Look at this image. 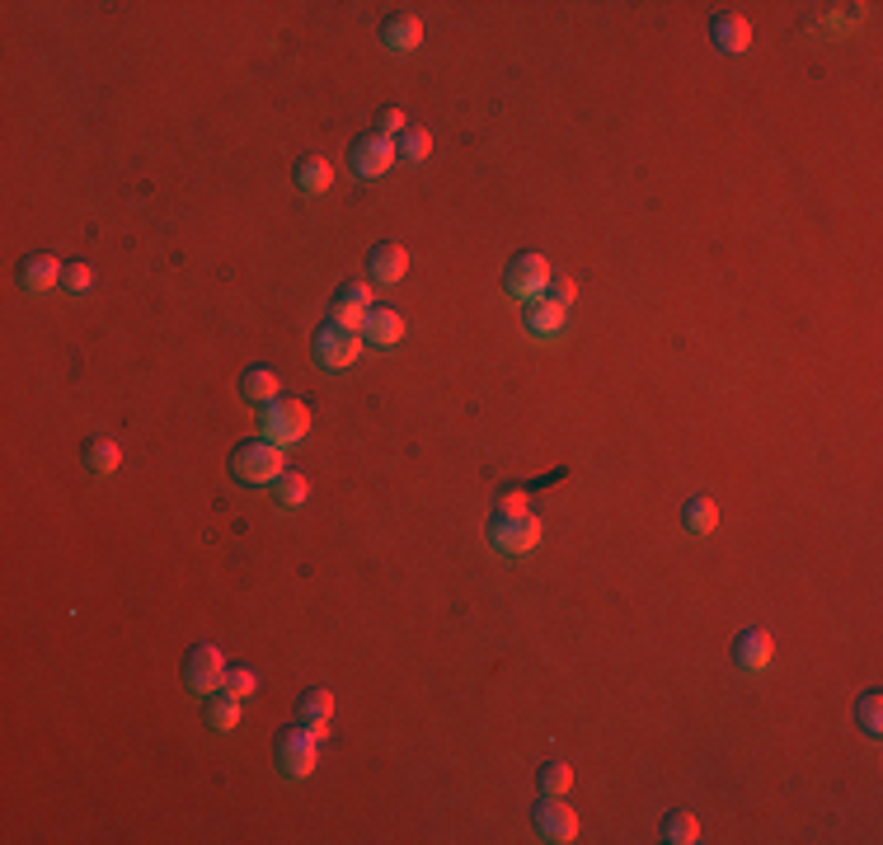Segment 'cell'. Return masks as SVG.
<instances>
[{
    "mask_svg": "<svg viewBox=\"0 0 883 845\" xmlns=\"http://www.w3.org/2000/svg\"><path fill=\"white\" fill-rule=\"evenodd\" d=\"M273 484H278L273 493H278V503H282V507H301V503H306V489H310L306 475H296V470H282V475L273 479Z\"/></svg>",
    "mask_w": 883,
    "mask_h": 845,
    "instance_id": "cell-26",
    "label": "cell"
},
{
    "mask_svg": "<svg viewBox=\"0 0 883 845\" xmlns=\"http://www.w3.org/2000/svg\"><path fill=\"white\" fill-rule=\"evenodd\" d=\"M733 658L743 662V667H766V662H771V634H766V630H743V634H738Z\"/></svg>",
    "mask_w": 883,
    "mask_h": 845,
    "instance_id": "cell-18",
    "label": "cell"
},
{
    "mask_svg": "<svg viewBox=\"0 0 883 845\" xmlns=\"http://www.w3.org/2000/svg\"><path fill=\"white\" fill-rule=\"evenodd\" d=\"M663 836L672 845H691V841H700V822H696V813H682V808H677V813H667L663 817Z\"/></svg>",
    "mask_w": 883,
    "mask_h": 845,
    "instance_id": "cell-24",
    "label": "cell"
},
{
    "mask_svg": "<svg viewBox=\"0 0 883 845\" xmlns=\"http://www.w3.org/2000/svg\"><path fill=\"white\" fill-rule=\"evenodd\" d=\"M714 47L719 52H747V43H752V24H747L743 15H714Z\"/></svg>",
    "mask_w": 883,
    "mask_h": 845,
    "instance_id": "cell-12",
    "label": "cell"
},
{
    "mask_svg": "<svg viewBox=\"0 0 883 845\" xmlns=\"http://www.w3.org/2000/svg\"><path fill=\"white\" fill-rule=\"evenodd\" d=\"M433 151V137H428V127H404L400 137H395V160H409V165H419L428 160Z\"/></svg>",
    "mask_w": 883,
    "mask_h": 845,
    "instance_id": "cell-20",
    "label": "cell"
},
{
    "mask_svg": "<svg viewBox=\"0 0 883 845\" xmlns=\"http://www.w3.org/2000/svg\"><path fill=\"white\" fill-rule=\"evenodd\" d=\"M404 127L409 123H404L400 108H381V113H376V132H381V137H400Z\"/></svg>",
    "mask_w": 883,
    "mask_h": 845,
    "instance_id": "cell-31",
    "label": "cell"
},
{
    "mask_svg": "<svg viewBox=\"0 0 883 845\" xmlns=\"http://www.w3.org/2000/svg\"><path fill=\"white\" fill-rule=\"evenodd\" d=\"M545 282H550V263L541 259V254H517L508 268V292L512 296H522V301H531L536 292H545Z\"/></svg>",
    "mask_w": 883,
    "mask_h": 845,
    "instance_id": "cell-8",
    "label": "cell"
},
{
    "mask_svg": "<svg viewBox=\"0 0 883 845\" xmlns=\"http://www.w3.org/2000/svg\"><path fill=\"white\" fill-rule=\"evenodd\" d=\"M353 169L357 174H367V179H376V174H386L390 160H395V141L381 137V132H367V137H357L353 141Z\"/></svg>",
    "mask_w": 883,
    "mask_h": 845,
    "instance_id": "cell-7",
    "label": "cell"
},
{
    "mask_svg": "<svg viewBox=\"0 0 883 845\" xmlns=\"http://www.w3.org/2000/svg\"><path fill=\"white\" fill-rule=\"evenodd\" d=\"M329 719H334V695L329 691H306L301 695V714H296V723H306L315 738H325Z\"/></svg>",
    "mask_w": 883,
    "mask_h": 845,
    "instance_id": "cell-15",
    "label": "cell"
},
{
    "mask_svg": "<svg viewBox=\"0 0 883 845\" xmlns=\"http://www.w3.org/2000/svg\"><path fill=\"white\" fill-rule=\"evenodd\" d=\"M569 780H574V775H569V766H564V761H545V766H541V794H545V799H564Z\"/></svg>",
    "mask_w": 883,
    "mask_h": 845,
    "instance_id": "cell-27",
    "label": "cell"
},
{
    "mask_svg": "<svg viewBox=\"0 0 883 845\" xmlns=\"http://www.w3.org/2000/svg\"><path fill=\"white\" fill-rule=\"evenodd\" d=\"M235 719H240V695H231L226 686L212 691V700H207V723H212V728H235Z\"/></svg>",
    "mask_w": 883,
    "mask_h": 845,
    "instance_id": "cell-22",
    "label": "cell"
},
{
    "mask_svg": "<svg viewBox=\"0 0 883 845\" xmlns=\"http://www.w3.org/2000/svg\"><path fill=\"white\" fill-rule=\"evenodd\" d=\"M714 522H719V512H714V503L705 498V493H696L691 503H686V531L691 536H710Z\"/></svg>",
    "mask_w": 883,
    "mask_h": 845,
    "instance_id": "cell-23",
    "label": "cell"
},
{
    "mask_svg": "<svg viewBox=\"0 0 883 845\" xmlns=\"http://www.w3.org/2000/svg\"><path fill=\"white\" fill-rule=\"evenodd\" d=\"M334 320L339 324H348V329H353V324H362L367 320V315H372V287H367V282H343L339 292H334Z\"/></svg>",
    "mask_w": 883,
    "mask_h": 845,
    "instance_id": "cell-9",
    "label": "cell"
},
{
    "mask_svg": "<svg viewBox=\"0 0 883 845\" xmlns=\"http://www.w3.org/2000/svg\"><path fill=\"white\" fill-rule=\"evenodd\" d=\"M329 184H334V169H329V160L306 155V160L296 165V188H306V193H325Z\"/></svg>",
    "mask_w": 883,
    "mask_h": 845,
    "instance_id": "cell-21",
    "label": "cell"
},
{
    "mask_svg": "<svg viewBox=\"0 0 883 845\" xmlns=\"http://www.w3.org/2000/svg\"><path fill=\"white\" fill-rule=\"evenodd\" d=\"M362 329H367V343L390 348V343H400L404 320H400V310H395V306H372V315L362 320Z\"/></svg>",
    "mask_w": 883,
    "mask_h": 845,
    "instance_id": "cell-11",
    "label": "cell"
},
{
    "mask_svg": "<svg viewBox=\"0 0 883 845\" xmlns=\"http://www.w3.org/2000/svg\"><path fill=\"white\" fill-rule=\"evenodd\" d=\"M85 465H90V470H104V475L118 470V442H113V437H90V442H85Z\"/></svg>",
    "mask_w": 883,
    "mask_h": 845,
    "instance_id": "cell-25",
    "label": "cell"
},
{
    "mask_svg": "<svg viewBox=\"0 0 883 845\" xmlns=\"http://www.w3.org/2000/svg\"><path fill=\"white\" fill-rule=\"evenodd\" d=\"M184 681L198 695L221 691V681H226V658H221V648L217 644H198V648H193V653H188V662H184Z\"/></svg>",
    "mask_w": 883,
    "mask_h": 845,
    "instance_id": "cell-5",
    "label": "cell"
},
{
    "mask_svg": "<svg viewBox=\"0 0 883 845\" xmlns=\"http://www.w3.org/2000/svg\"><path fill=\"white\" fill-rule=\"evenodd\" d=\"M879 705H883L879 691H869L865 700H860V709H855V714H860V728H865L869 738H879V728H883V723H879Z\"/></svg>",
    "mask_w": 883,
    "mask_h": 845,
    "instance_id": "cell-30",
    "label": "cell"
},
{
    "mask_svg": "<svg viewBox=\"0 0 883 845\" xmlns=\"http://www.w3.org/2000/svg\"><path fill=\"white\" fill-rule=\"evenodd\" d=\"M310 428V414L301 400H268L264 404V437L268 442H296V437H306Z\"/></svg>",
    "mask_w": 883,
    "mask_h": 845,
    "instance_id": "cell-4",
    "label": "cell"
},
{
    "mask_svg": "<svg viewBox=\"0 0 883 845\" xmlns=\"http://www.w3.org/2000/svg\"><path fill=\"white\" fill-rule=\"evenodd\" d=\"M545 301H550V306H569V301H574V277L569 273H550V282H545Z\"/></svg>",
    "mask_w": 883,
    "mask_h": 845,
    "instance_id": "cell-28",
    "label": "cell"
},
{
    "mask_svg": "<svg viewBox=\"0 0 883 845\" xmlns=\"http://www.w3.org/2000/svg\"><path fill=\"white\" fill-rule=\"evenodd\" d=\"M357 353H362V338H357L348 324L329 320L325 329L315 334V362H320V367H348Z\"/></svg>",
    "mask_w": 883,
    "mask_h": 845,
    "instance_id": "cell-6",
    "label": "cell"
},
{
    "mask_svg": "<svg viewBox=\"0 0 883 845\" xmlns=\"http://www.w3.org/2000/svg\"><path fill=\"white\" fill-rule=\"evenodd\" d=\"M282 475V451L278 442H245L235 446V479L240 484H268Z\"/></svg>",
    "mask_w": 883,
    "mask_h": 845,
    "instance_id": "cell-1",
    "label": "cell"
},
{
    "mask_svg": "<svg viewBox=\"0 0 883 845\" xmlns=\"http://www.w3.org/2000/svg\"><path fill=\"white\" fill-rule=\"evenodd\" d=\"M522 324H527L531 338H555L559 329H564V310L550 306V301H531L527 315H522Z\"/></svg>",
    "mask_w": 883,
    "mask_h": 845,
    "instance_id": "cell-17",
    "label": "cell"
},
{
    "mask_svg": "<svg viewBox=\"0 0 883 845\" xmlns=\"http://www.w3.org/2000/svg\"><path fill=\"white\" fill-rule=\"evenodd\" d=\"M62 263L52 259V254H29V259L19 263V282L29 287V292H47L52 282H62Z\"/></svg>",
    "mask_w": 883,
    "mask_h": 845,
    "instance_id": "cell-13",
    "label": "cell"
},
{
    "mask_svg": "<svg viewBox=\"0 0 883 845\" xmlns=\"http://www.w3.org/2000/svg\"><path fill=\"white\" fill-rule=\"evenodd\" d=\"M240 395H245L249 404H268L278 395V376L268 367H249L245 376H240Z\"/></svg>",
    "mask_w": 883,
    "mask_h": 845,
    "instance_id": "cell-19",
    "label": "cell"
},
{
    "mask_svg": "<svg viewBox=\"0 0 883 845\" xmlns=\"http://www.w3.org/2000/svg\"><path fill=\"white\" fill-rule=\"evenodd\" d=\"M536 831H541V841H574L578 817L569 813L559 799H545L541 808H536Z\"/></svg>",
    "mask_w": 883,
    "mask_h": 845,
    "instance_id": "cell-10",
    "label": "cell"
},
{
    "mask_svg": "<svg viewBox=\"0 0 883 845\" xmlns=\"http://www.w3.org/2000/svg\"><path fill=\"white\" fill-rule=\"evenodd\" d=\"M404 268H409V254H404V245H395V240H381V245L372 249V273H376V282H400Z\"/></svg>",
    "mask_w": 883,
    "mask_h": 845,
    "instance_id": "cell-16",
    "label": "cell"
},
{
    "mask_svg": "<svg viewBox=\"0 0 883 845\" xmlns=\"http://www.w3.org/2000/svg\"><path fill=\"white\" fill-rule=\"evenodd\" d=\"M221 686H226L231 695H254V691H259V676H254V667H231Z\"/></svg>",
    "mask_w": 883,
    "mask_h": 845,
    "instance_id": "cell-29",
    "label": "cell"
},
{
    "mask_svg": "<svg viewBox=\"0 0 883 845\" xmlns=\"http://www.w3.org/2000/svg\"><path fill=\"white\" fill-rule=\"evenodd\" d=\"M536 536H541V522H536L531 512H494V522H489V540H494V550H503V554L531 550Z\"/></svg>",
    "mask_w": 883,
    "mask_h": 845,
    "instance_id": "cell-2",
    "label": "cell"
},
{
    "mask_svg": "<svg viewBox=\"0 0 883 845\" xmlns=\"http://www.w3.org/2000/svg\"><path fill=\"white\" fill-rule=\"evenodd\" d=\"M62 282H66V287H71V292H85V287H90V282H94V268H90V263H66Z\"/></svg>",
    "mask_w": 883,
    "mask_h": 845,
    "instance_id": "cell-32",
    "label": "cell"
},
{
    "mask_svg": "<svg viewBox=\"0 0 883 845\" xmlns=\"http://www.w3.org/2000/svg\"><path fill=\"white\" fill-rule=\"evenodd\" d=\"M315 733H310L306 723H296V728H287L278 738V770L287 775V780H301V775H310L315 770Z\"/></svg>",
    "mask_w": 883,
    "mask_h": 845,
    "instance_id": "cell-3",
    "label": "cell"
},
{
    "mask_svg": "<svg viewBox=\"0 0 883 845\" xmlns=\"http://www.w3.org/2000/svg\"><path fill=\"white\" fill-rule=\"evenodd\" d=\"M381 43H386L390 52H414V47L423 43V24L414 15H390L386 24H381Z\"/></svg>",
    "mask_w": 883,
    "mask_h": 845,
    "instance_id": "cell-14",
    "label": "cell"
},
{
    "mask_svg": "<svg viewBox=\"0 0 883 845\" xmlns=\"http://www.w3.org/2000/svg\"><path fill=\"white\" fill-rule=\"evenodd\" d=\"M494 512H527V493H522V489H503V493H498Z\"/></svg>",
    "mask_w": 883,
    "mask_h": 845,
    "instance_id": "cell-33",
    "label": "cell"
}]
</instances>
